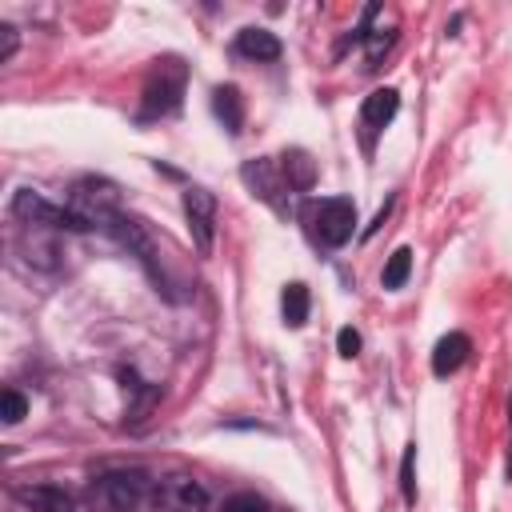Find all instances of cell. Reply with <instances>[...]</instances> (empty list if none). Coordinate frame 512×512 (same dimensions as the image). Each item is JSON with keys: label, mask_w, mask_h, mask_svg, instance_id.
Returning a JSON list of instances; mask_svg holds the SVG:
<instances>
[{"label": "cell", "mask_w": 512, "mask_h": 512, "mask_svg": "<svg viewBox=\"0 0 512 512\" xmlns=\"http://www.w3.org/2000/svg\"><path fill=\"white\" fill-rule=\"evenodd\" d=\"M308 284H300V280H292V284H284V292H280V312H284V324L288 328H304V320H308Z\"/></svg>", "instance_id": "obj_13"}, {"label": "cell", "mask_w": 512, "mask_h": 512, "mask_svg": "<svg viewBox=\"0 0 512 512\" xmlns=\"http://www.w3.org/2000/svg\"><path fill=\"white\" fill-rule=\"evenodd\" d=\"M336 348H340V356L352 360V356L360 352V332H356V328H340V332H336Z\"/></svg>", "instance_id": "obj_21"}, {"label": "cell", "mask_w": 512, "mask_h": 512, "mask_svg": "<svg viewBox=\"0 0 512 512\" xmlns=\"http://www.w3.org/2000/svg\"><path fill=\"white\" fill-rule=\"evenodd\" d=\"M184 84H188V68L180 60H156L144 92H140V120H160L168 112L180 108V96H184Z\"/></svg>", "instance_id": "obj_3"}, {"label": "cell", "mask_w": 512, "mask_h": 512, "mask_svg": "<svg viewBox=\"0 0 512 512\" xmlns=\"http://www.w3.org/2000/svg\"><path fill=\"white\" fill-rule=\"evenodd\" d=\"M236 52L248 56V60H256V64H268V60H280V40H276V32L252 24V28H240L236 32Z\"/></svg>", "instance_id": "obj_10"}, {"label": "cell", "mask_w": 512, "mask_h": 512, "mask_svg": "<svg viewBox=\"0 0 512 512\" xmlns=\"http://www.w3.org/2000/svg\"><path fill=\"white\" fill-rule=\"evenodd\" d=\"M0 40H4V44H0V64H8V60L16 56V44H20V32H16L12 24H0Z\"/></svg>", "instance_id": "obj_20"}, {"label": "cell", "mask_w": 512, "mask_h": 512, "mask_svg": "<svg viewBox=\"0 0 512 512\" xmlns=\"http://www.w3.org/2000/svg\"><path fill=\"white\" fill-rule=\"evenodd\" d=\"M240 176H244V184L260 196V200H268L272 208H280L284 212V200H280V192H292V184L284 180V172H280V160H248L244 168H240Z\"/></svg>", "instance_id": "obj_7"}, {"label": "cell", "mask_w": 512, "mask_h": 512, "mask_svg": "<svg viewBox=\"0 0 512 512\" xmlns=\"http://www.w3.org/2000/svg\"><path fill=\"white\" fill-rule=\"evenodd\" d=\"M16 500L28 512H80L76 508V496L64 492L60 484H20L16 488Z\"/></svg>", "instance_id": "obj_8"}, {"label": "cell", "mask_w": 512, "mask_h": 512, "mask_svg": "<svg viewBox=\"0 0 512 512\" xmlns=\"http://www.w3.org/2000/svg\"><path fill=\"white\" fill-rule=\"evenodd\" d=\"M0 404H4V424H20V420H24V412H28V400H24L16 388H4Z\"/></svg>", "instance_id": "obj_18"}, {"label": "cell", "mask_w": 512, "mask_h": 512, "mask_svg": "<svg viewBox=\"0 0 512 512\" xmlns=\"http://www.w3.org/2000/svg\"><path fill=\"white\" fill-rule=\"evenodd\" d=\"M392 40H396V32H392V28H388V32H384V28L368 32V36H364V44H368V60H372V64H380V56L392 48Z\"/></svg>", "instance_id": "obj_19"}, {"label": "cell", "mask_w": 512, "mask_h": 512, "mask_svg": "<svg viewBox=\"0 0 512 512\" xmlns=\"http://www.w3.org/2000/svg\"><path fill=\"white\" fill-rule=\"evenodd\" d=\"M152 512H208V488L188 472H168L152 484Z\"/></svg>", "instance_id": "obj_4"}, {"label": "cell", "mask_w": 512, "mask_h": 512, "mask_svg": "<svg viewBox=\"0 0 512 512\" xmlns=\"http://www.w3.org/2000/svg\"><path fill=\"white\" fill-rule=\"evenodd\" d=\"M408 272H412V248H396V252L388 256L384 272H380V284H384L388 292H396V288H404Z\"/></svg>", "instance_id": "obj_15"}, {"label": "cell", "mask_w": 512, "mask_h": 512, "mask_svg": "<svg viewBox=\"0 0 512 512\" xmlns=\"http://www.w3.org/2000/svg\"><path fill=\"white\" fill-rule=\"evenodd\" d=\"M400 492H404V504H416V444L404 448V460H400Z\"/></svg>", "instance_id": "obj_16"}, {"label": "cell", "mask_w": 512, "mask_h": 512, "mask_svg": "<svg viewBox=\"0 0 512 512\" xmlns=\"http://www.w3.org/2000/svg\"><path fill=\"white\" fill-rule=\"evenodd\" d=\"M304 228L320 248H340L352 240L356 228V204L348 196H324L304 204Z\"/></svg>", "instance_id": "obj_1"}, {"label": "cell", "mask_w": 512, "mask_h": 512, "mask_svg": "<svg viewBox=\"0 0 512 512\" xmlns=\"http://www.w3.org/2000/svg\"><path fill=\"white\" fill-rule=\"evenodd\" d=\"M184 220H188V236L196 252L208 256L216 240V200L208 188H184Z\"/></svg>", "instance_id": "obj_6"}, {"label": "cell", "mask_w": 512, "mask_h": 512, "mask_svg": "<svg viewBox=\"0 0 512 512\" xmlns=\"http://www.w3.org/2000/svg\"><path fill=\"white\" fill-rule=\"evenodd\" d=\"M468 352H472V340H468L464 332L440 336L436 348H432V372H436V376H452V372L468 360Z\"/></svg>", "instance_id": "obj_11"}, {"label": "cell", "mask_w": 512, "mask_h": 512, "mask_svg": "<svg viewBox=\"0 0 512 512\" xmlns=\"http://www.w3.org/2000/svg\"><path fill=\"white\" fill-rule=\"evenodd\" d=\"M212 112H216V120L236 136V132L244 128V96H240V88H236V84H220V88L212 92Z\"/></svg>", "instance_id": "obj_12"}, {"label": "cell", "mask_w": 512, "mask_h": 512, "mask_svg": "<svg viewBox=\"0 0 512 512\" xmlns=\"http://www.w3.org/2000/svg\"><path fill=\"white\" fill-rule=\"evenodd\" d=\"M152 484L156 480H148L140 468H112L92 480V500L108 512H136L152 500Z\"/></svg>", "instance_id": "obj_2"}, {"label": "cell", "mask_w": 512, "mask_h": 512, "mask_svg": "<svg viewBox=\"0 0 512 512\" xmlns=\"http://www.w3.org/2000/svg\"><path fill=\"white\" fill-rule=\"evenodd\" d=\"M224 512H268V500L256 492H236L224 500Z\"/></svg>", "instance_id": "obj_17"}, {"label": "cell", "mask_w": 512, "mask_h": 512, "mask_svg": "<svg viewBox=\"0 0 512 512\" xmlns=\"http://www.w3.org/2000/svg\"><path fill=\"white\" fill-rule=\"evenodd\" d=\"M12 220L24 224V228H48V232L68 228V232H84V224L72 216V208H56L40 192H32V188H20L12 196Z\"/></svg>", "instance_id": "obj_5"}, {"label": "cell", "mask_w": 512, "mask_h": 512, "mask_svg": "<svg viewBox=\"0 0 512 512\" xmlns=\"http://www.w3.org/2000/svg\"><path fill=\"white\" fill-rule=\"evenodd\" d=\"M280 172H284V180L292 184V192H308L312 180H316V168H312L308 152H284V156H280Z\"/></svg>", "instance_id": "obj_14"}, {"label": "cell", "mask_w": 512, "mask_h": 512, "mask_svg": "<svg viewBox=\"0 0 512 512\" xmlns=\"http://www.w3.org/2000/svg\"><path fill=\"white\" fill-rule=\"evenodd\" d=\"M396 112H400V92H396V88H376V92H368L364 104H360V124H364L368 132H380Z\"/></svg>", "instance_id": "obj_9"}]
</instances>
